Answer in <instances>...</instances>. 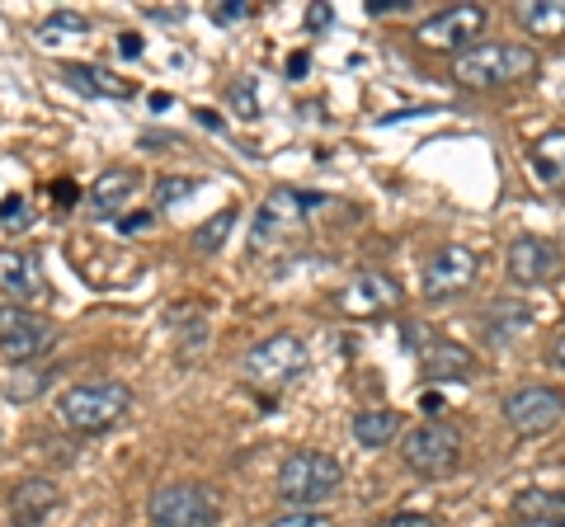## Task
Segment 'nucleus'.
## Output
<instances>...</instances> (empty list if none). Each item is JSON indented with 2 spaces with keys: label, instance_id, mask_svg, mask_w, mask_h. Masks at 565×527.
<instances>
[{
  "label": "nucleus",
  "instance_id": "39448f33",
  "mask_svg": "<svg viewBox=\"0 0 565 527\" xmlns=\"http://www.w3.org/2000/svg\"><path fill=\"white\" fill-rule=\"evenodd\" d=\"M316 207H326V193H302V189L264 193L259 213L250 222V245L255 250H269V245H278L282 236H292L297 226L307 222V213H316Z\"/></svg>",
  "mask_w": 565,
  "mask_h": 527
},
{
  "label": "nucleus",
  "instance_id": "9b49d317",
  "mask_svg": "<svg viewBox=\"0 0 565 527\" xmlns=\"http://www.w3.org/2000/svg\"><path fill=\"white\" fill-rule=\"evenodd\" d=\"M476 273H481V259H476L467 245H444L429 264H424V297L438 302V297H457L476 283Z\"/></svg>",
  "mask_w": 565,
  "mask_h": 527
},
{
  "label": "nucleus",
  "instance_id": "473e14b6",
  "mask_svg": "<svg viewBox=\"0 0 565 527\" xmlns=\"http://www.w3.org/2000/svg\"><path fill=\"white\" fill-rule=\"evenodd\" d=\"M411 0H367V14H392V10H405Z\"/></svg>",
  "mask_w": 565,
  "mask_h": 527
},
{
  "label": "nucleus",
  "instance_id": "dca6fc26",
  "mask_svg": "<svg viewBox=\"0 0 565 527\" xmlns=\"http://www.w3.org/2000/svg\"><path fill=\"white\" fill-rule=\"evenodd\" d=\"M62 504V495H57V485L52 481H43V476H29V481H20L10 490V518L20 523V527H33V523H43L52 508Z\"/></svg>",
  "mask_w": 565,
  "mask_h": 527
},
{
  "label": "nucleus",
  "instance_id": "f3484780",
  "mask_svg": "<svg viewBox=\"0 0 565 527\" xmlns=\"http://www.w3.org/2000/svg\"><path fill=\"white\" fill-rule=\"evenodd\" d=\"M424 373H429V381H467L476 373V358L452 340H429V348H424Z\"/></svg>",
  "mask_w": 565,
  "mask_h": 527
},
{
  "label": "nucleus",
  "instance_id": "f8f14e48",
  "mask_svg": "<svg viewBox=\"0 0 565 527\" xmlns=\"http://www.w3.org/2000/svg\"><path fill=\"white\" fill-rule=\"evenodd\" d=\"M504 264H509V278H514V283L533 288V283H546V278H556V269H561V250H556L552 240L519 236L514 245H509Z\"/></svg>",
  "mask_w": 565,
  "mask_h": 527
},
{
  "label": "nucleus",
  "instance_id": "412c9836",
  "mask_svg": "<svg viewBox=\"0 0 565 527\" xmlns=\"http://www.w3.org/2000/svg\"><path fill=\"white\" fill-rule=\"evenodd\" d=\"M565 514V495L561 490H523L514 499V518L519 523H556Z\"/></svg>",
  "mask_w": 565,
  "mask_h": 527
},
{
  "label": "nucleus",
  "instance_id": "bb28decb",
  "mask_svg": "<svg viewBox=\"0 0 565 527\" xmlns=\"http://www.w3.org/2000/svg\"><path fill=\"white\" fill-rule=\"evenodd\" d=\"M212 20H217V24H236V20H250V6H245V0H222V6L212 10Z\"/></svg>",
  "mask_w": 565,
  "mask_h": 527
},
{
  "label": "nucleus",
  "instance_id": "b1692460",
  "mask_svg": "<svg viewBox=\"0 0 565 527\" xmlns=\"http://www.w3.org/2000/svg\"><path fill=\"white\" fill-rule=\"evenodd\" d=\"M232 222H236V213H232V207H226V213H217L212 222H203V232L193 236V250H199V255L222 250V240H226V232H232Z\"/></svg>",
  "mask_w": 565,
  "mask_h": 527
},
{
  "label": "nucleus",
  "instance_id": "1a4fd4ad",
  "mask_svg": "<svg viewBox=\"0 0 565 527\" xmlns=\"http://www.w3.org/2000/svg\"><path fill=\"white\" fill-rule=\"evenodd\" d=\"M486 29V10L481 6H448V10H438L434 20H424L415 29V39L419 47H429V52H471V39Z\"/></svg>",
  "mask_w": 565,
  "mask_h": 527
},
{
  "label": "nucleus",
  "instance_id": "aec40b11",
  "mask_svg": "<svg viewBox=\"0 0 565 527\" xmlns=\"http://www.w3.org/2000/svg\"><path fill=\"white\" fill-rule=\"evenodd\" d=\"M533 174L542 184L565 189V132H546L533 147Z\"/></svg>",
  "mask_w": 565,
  "mask_h": 527
},
{
  "label": "nucleus",
  "instance_id": "2eb2a0df",
  "mask_svg": "<svg viewBox=\"0 0 565 527\" xmlns=\"http://www.w3.org/2000/svg\"><path fill=\"white\" fill-rule=\"evenodd\" d=\"M132 193H137V170H104L90 189V198H85V207H90L95 222H109L132 203Z\"/></svg>",
  "mask_w": 565,
  "mask_h": 527
},
{
  "label": "nucleus",
  "instance_id": "c756f323",
  "mask_svg": "<svg viewBox=\"0 0 565 527\" xmlns=\"http://www.w3.org/2000/svg\"><path fill=\"white\" fill-rule=\"evenodd\" d=\"M52 203H57V207H76L81 203V189L71 184V180H57V184H52Z\"/></svg>",
  "mask_w": 565,
  "mask_h": 527
},
{
  "label": "nucleus",
  "instance_id": "4be33fe9",
  "mask_svg": "<svg viewBox=\"0 0 565 527\" xmlns=\"http://www.w3.org/2000/svg\"><path fill=\"white\" fill-rule=\"evenodd\" d=\"M57 377L52 367H14V373L0 381V391H6V400H14V406H29V400H39L43 391H47V381Z\"/></svg>",
  "mask_w": 565,
  "mask_h": 527
},
{
  "label": "nucleus",
  "instance_id": "ea45409f",
  "mask_svg": "<svg viewBox=\"0 0 565 527\" xmlns=\"http://www.w3.org/2000/svg\"><path fill=\"white\" fill-rule=\"evenodd\" d=\"M556 527H565V514H561V518H556Z\"/></svg>",
  "mask_w": 565,
  "mask_h": 527
},
{
  "label": "nucleus",
  "instance_id": "a878e982",
  "mask_svg": "<svg viewBox=\"0 0 565 527\" xmlns=\"http://www.w3.org/2000/svg\"><path fill=\"white\" fill-rule=\"evenodd\" d=\"M57 33H85V14H52V20L43 24V43L47 39H57Z\"/></svg>",
  "mask_w": 565,
  "mask_h": 527
},
{
  "label": "nucleus",
  "instance_id": "6e6552de",
  "mask_svg": "<svg viewBox=\"0 0 565 527\" xmlns=\"http://www.w3.org/2000/svg\"><path fill=\"white\" fill-rule=\"evenodd\" d=\"M307 373V344L297 335H269L245 354V377L255 386H282Z\"/></svg>",
  "mask_w": 565,
  "mask_h": 527
},
{
  "label": "nucleus",
  "instance_id": "58836bf2",
  "mask_svg": "<svg viewBox=\"0 0 565 527\" xmlns=\"http://www.w3.org/2000/svg\"><path fill=\"white\" fill-rule=\"evenodd\" d=\"M552 358L565 367V330H561V335H556V344H552Z\"/></svg>",
  "mask_w": 565,
  "mask_h": 527
},
{
  "label": "nucleus",
  "instance_id": "5701e85b",
  "mask_svg": "<svg viewBox=\"0 0 565 527\" xmlns=\"http://www.w3.org/2000/svg\"><path fill=\"white\" fill-rule=\"evenodd\" d=\"M396 429H401V415L396 410H363V415H353V438H359L363 448L392 443Z\"/></svg>",
  "mask_w": 565,
  "mask_h": 527
},
{
  "label": "nucleus",
  "instance_id": "e433bc0d",
  "mask_svg": "<svg viewBox=\"0 0 565 527\" xmlns=\"http://www.w3.org/2000/svg\"><path fill=\"white\" fill-rule=\"evenodd\" d=\"M199 122H203V128H212V132H222V118L207 114V109H199Z\"/></svg>",
  "mask_w": 565,
  "mask_h": 527
},
{
  "label": "nucleus",
  "instance_id": "20e7f679",
  "mask_svg": "<svg viewBox=\"0 0 565 527\" xmlns=\"http://www.w3.org/2000/svg\"><path fill=\"white\" fill-rule=\"evenodd\" d=\"M340 481H344V471L330 452H292L278 471V495L297 508H311V504L330 499L334 490H340Z\"/></svg>",
  "mask_w": 565,
  "mask_h": 527
},
{
  "label": "nucleus",
  "instance_id": "c85d7f7f",
  "mask_svg": "<svg viewBox=\"0 0 565 527\" xmlns=\"http://www.w3.org/2000/svg\"><path fill=\"white\" fill-rule=\"evenodd\" d=\"M269 527H326V518H321V514H311V508H302V514H282V518H274Z\"/></svg>",
  "mask_w": 565,
  "mask_h": 527
},
{
  "label": "nucleus",
  "instance_id": "423d86ee",
  "mask_svg": "<svg viewBox=\"0 0 565 527\" xmlns=\"http://www.w3.org/2000/svg\"><path fill=\"white\" fill-rule=\"evenodd\" d=\"M401 462L424 481H444L462 466V433L452 424H419L415 433H405Z\"/></svg>",
  "mask_w": 565,
  "mask_h": 527
},
{
  "label": "nucleus",
  "instance_id": "a211bd4d",
  "mask_svg": "<svg viewBox=\"0 0 565 527\" xmlns=\"http://www.w3.org/2000/svg\"><path fill=\"white\" fill-rule=\"evenodd\" d=\"M62 76H66L71 90H81V95H104V99H128L132 95V80H122L114 72H104V66H90V62H66Z\"/></svg>",
  "mask_w": 565,
  "mask_h": 527
},
{
  "label": "nucleus",
  "instance_id": "4c0bfd02",
  "mask_svg": "<svg viewBox=\"0 0 565 527\" xmlns=\"http://www.w3.org/2000/svg\"><path fill=\"white\" fill-rule=\"evenodd\" d=\"M288 72H292V76H307V52H297V57L288 62Z\"/></svg>",
  "mask_w": 565,
  "mask_h": 527
},
{
  "label": "nucleus",
  "instance_id": "cd10ccee",
  "mask_svg": "<svg viewBox=\"0 0 565 527\" xmlns=\"http://www.w3.org/2000/svg\"><path fill=\"white\" fill-rule=\"evenodd\" d=\"M0 222H6V226H24L29 222V203L24 198H6V203H0Z\"/></svg>",
  "mask_w": 565,
  "mask_h": 527
},
{
  "label": "nucleus",
  "instance_id": "c9c22d12",
  "mask_svg": "<svg viewBox=\"0 0 565 527\" xmlns=\"http://www.w3.org/2000/svg\"><path fill=\"white\" fill-rule=\"evenodd\" d=\"M232 99L241 104V109H250V114H255V95H250V90H245V85H236V90H232Z\"/></svg>",
  "mask_w": 565,
  "mask_h": 527
},
{
  "label": "nucleus",
  "instance_id": "72a5a7b5",
  "mask_svg": "<svg viewBox=\"0 0 565 527\" xmlns=\"http://www.w3.org/2000/svg\"><path fill=\"white\" fill-rule=\"evenodd\" d=\"M330 20H334L330 6H311V10H307V24H311V29H326Z\"/></svg>",
  "mask_w": 565,
  "mask_h": 527
},
{
  "label": "nucleus",
  "instance_id": "7ed1b4c3",
  "mask_svg": "<svg viewBox=\"0 0 565 527\" xmlns=\"http://www.w3.org/2000/svg\"><path fill=\"white\" fill-rule=\"evenodd\" d=\"M151 527H217L222 523V499L207 485H161L147 504Z\"/></svg>",
  "mask_w": 565,
  "mask_h": 527
},
{
  "label": "nucleus",
  "instance_id": "f03ea898",
  "mask_svg": "<svg viewBox=\"0 0 565 527\" xmlns=\"http://www.w3.org/2000/svg\"><path fill=\"white\" fill-rule=\"evenodd\" d=\"M537 72V52L519 43H481L457 57V80L467 90H494V85H514Z\"/></svg>",
  "mask_w": 565,
  "mask_h": 527
},
{
  "label": "nucleus",
  "instance_id": "0eeeda50",
  "mask_svg": "<svg viewBox=\"0 0 565 527\" xmlns=\"http://www.w3.org/2000/svg\"><path fill=\"white\" fill-rule=\"evenodd\" d=\"M57 344V325L29 306H0V354L10 363H33Z\"/></svg>",
  "mask_w": 565,
  "mask_h": 527
},
{
  "label": "nucleus",
  "instance_id": "393cba45",
  "mask_svg": "<svg viewBox=\"0 0 565 527\" xmlns=\"http://www.w3.org/2000/svg\"><path fill=\"white\" fill-rule=\"evenodd\" d=\"M193 189H199V180H189V174H166V180L156 184V203H166V207L170 203H184Z\"/></svg>",
  "mask_w": 565,
  "mask_h": 527
},
{
  "label": "nucleus",
  "instance_id": "f704fd0d",
  "mask_svg": "<svg viewBox=\"0 0 565 527\" xmlns=\"http://www.w3.org/2000/svg\"><path fill=\"white\" fill-rule=\"evenodd\" d=\"M118 52H122V57H141V39H137V33H122Z\"/></svg>",
  "mask_w": 565,
  "mask_h": 527
},
{
  "label": "nucleus",
  "instance_id": "2f4dec72",
  "mask_svg": "<svg viewBox=\"0 0 565 527\" xmlns=\"http://www.w3.org/2000/svg\"><path fill=\"white\" fill-rule=\"evenodd\" d=\"M118 226H122L128 236H137V232H147V226H151V213H132V217H122Z\"/></svg>",
  "mask_w": 565,
  "mask_h": 527
},
{
  "label": "nucleus",
  "instance_id": "9d476101",
  "mask_svg": "<svg viewBox=\"0 0 565 527\" xmlns=\"http://www.w3.org/2000/svg\"><path fill=\"white\" fill-rule=\"evenodd\" d=\"M561 415H565V396L552 391V386H523V391H514L504 400V424L523 438L556 429Z\"/></svg>",
  "mask_w": 565,
  "mask_h": 527
},
{
  "label": "nucleus",
  "instance_id": "6ab92c4d",
  "mask_svg": "<svg viewBox=\"0 0 565 527\" xmlns=\"http://www.w3.org/2000/svg\"><path fill=\"white\" fill-rule=\"evenodd\" d=\"M514 14L527 33H537V39H561L565 33V0H523Z\"/></svg>",
  "mask_w": 565,
  "mask_h": 527
},
{
  "label": "nucleus",
  "instance_id": "ddd939ff",
  "mask_svg": "<svg viewBox=\"0 0 565 527\" xmlns=\"http://www.w3.org/2000/svg\"><path fill=\"white\" fill-rule=\"evenodd\" d=\"M401 302V283L392 273H359L353 283L340 292V311L344 315H382Z\"/></svg>",
  "mask_w": 565,
  "mask_h": 527
},
{
  "label": "nucleus",
  "instance_id": "7c9ffc66",
  "mask_svg": "<svg viewBox=\"0 0 565 527\" xmlns=\"http://www.w3.org/2000/svg\"><path fill=\"white\" fill-rule=\"evenodd\" d=\"M382 527H434L429 514H396V518H386Z\"/></svg>",
  "mask_w": 565,
  "mask_h": 527
},
{
  "label": "nucleus",
  "instance_id": "4468645a",
  "mask_svg": "<svg viewBox=\"0 0 565 527\" xmlns=\"http://www.w3.org/2000/svg\"><path fill=\"white\" fill-rule=\"evenodd\" d=\"M43 292V269L39 259L20 245H10V250H0V297H10V302H29V297Z\"/></svg>",
  "mask_w": 565,
  "mask_h": 527
},
{
  "label": "nucleus",
  "instance_id": "f257e3e1",
  "mask_svg": "<svg viewBox=\"0 0 565 527\" xmlns=\"http://www.w3.org/2000/svg\"><path fill=\"white\" fill-rule=\"evenodd\" d=\"M132 410V391L122 381H76L62 391L57 415L71 433H109Z\"/></svg>",
  "mask_w": 565,
  "mask_h": 527
}]
</instances>
